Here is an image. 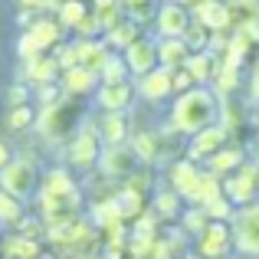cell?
<instances>
[{
  "instance_id": "obj_17",
  "label": "cell",
  "mask_w": 259,
  "mask_h": 259,
  "mask_svg": "<svg viewBox=\"0 0 259 259\" xmlns=\"http://www.w3.org/2000/svg\"><path fill=\"white\" fill-rule=\"evenodd\" d=\"M79 43V63L89 66V69L102 72L105 69V63L112 59V53H108L105 43H99V39H76Z\"/></svg>"
},
{
  "instance_id": "obj_3",
  "label": "cell",
  "mask_w": 259,
  "mask_h": 259,
  "mask_svg": "<svg viewBox=\"0 0 259 259\" xmlns=\"http://www.w3.org/2000/svg\"><path fill=\"white\" fill-rule=\"evenodd\" d=\"M233 243L240 253L259 256V203H246L233 217Z\"/></svg>"
},
{
  "instance_id": "obj_5",
  "label": "cell",
  "mask_w": 259,
  "mask_h": 259,
  "mask_svg": "<svg viewBox=\"0 0 259 259\" xmlns=\"http://www.w3.org/2000/svg\"><path fill=\"white\" fill-rule=\"evenodd\" d=\"M256 190H259V167H236L233 174L223 181V194L236 203V207H246V203L256 200Z\"/></svg>"
},
{
  "instance_id": "obj_37",
  "label": "cell",
  "mask_w": 259,
  "mask_h": 259,
  "mask_svg": "<svg viewBox=\"0 0 259 259\" xmlns=\"http://www.w3.org/2000/svg\"><path fill=\"white\" fill-rule=\"evenodd\" d=\"M17 56L23 59V63H26V59H36V56H43V46H39V39L33 36L30 30H26L23 36H20V43H17Z\"/></svg>"
},
{
  "instance_id": "obj_45",
  "label": "cell",
  "mask_w": 259,
  "mask_h": 259,
  "mask_svg": "<svg viewBox=\"0 0 259 259\" xmlns=\"http://www.w3.org/2000/svg\"><path fill=\"white\" fill-rule=\"evenodd\" d=\"M227 4H230V7H253L256 0H227Z\"/></svg>"
},
{
  "instance_id": "obj_29",
  "label": "cell",
  "mask_w": 259,
  "mask_h": 259,
  "mask_svg": "<svg viewBox=\"0 0 259 259\" xmlns=\"http://www.w3.org/2000/svg\"><path fill=\"white\" fill-rule=\"evenodd\" d=\"M7 253L17 259H39V243L33 236H17V240H7Z\"/></svg>"
},
{
  "instance_id": "obj_33",
  "label": "cell",
  "mask_w": 259,
  "mask_h": 259,
  "mask_svg": "<svg viewBox=\"0 0 259 259\" xmlns=\"http://www.w3.org/2000/svg\"><path fill=\"white\" fill-rule=\"evenodd\" d=\"M118 207H121V213H125V220L128 217H141V190H135V187H125L118 194Z\"/></svg>"
},
{
  "instance_id": "obj_34",
  "label": "cell",
  "mask_w": 259,
  "mask_h": 259,
  "mask_svg": "<svg viewBox=\"0 0 259 259\" xmlns=\"http://www.w3.org/2000/svg\"><path fill=\"white\" fill-rule=\"evenodd\" d=\"M33 118H36V115H33L30 105H13L10 115H7V128H10V132H23V128L33 125Z\"/></svg>"
},
{
  "instance_id": "obj_22",
  "label": "cell",
  "mask_w": 259,
  "mask_h": 259,
  "mask_svg": "<svg viewBox=\"0 0 259 259\" xmlns=\"http://www.w3.org/2000/svg\"><path fill=\"white\" fill-rule=\"evenodd\" d=\"M217 197H223L220 174L203 171L200 174V184H197V190H194V197H190V200H194V203H210V200H217Z\"/></svg>"
},
{
  "instance_id": "obj_46",
  "label": "cell",
  "mask_w": 259,
  "mask_h": 259,
  "mask_svg": "<svg viewBox=\"0 0 259 259\" xmlns=\"http://www.w3.org/2000/svg\"><path fill=\"white\" fill-rule=\"evenodd\" d=\"M253 95L259 99V66H256V72H253Z\"/></svg>"
},
{
  "instance_id": "obj_23",
  "label": "cell",
  "mask_w": 259,
  "mask_h": 259,
  "mask_svg": "<svg viewBox=\"0 0 259 259\" xmlns=\"http://www.w3.org/2000/svg\"><path fill=\"white\" fill-rule=\"evenodd\" d=\"M108 33V46H118V50H128V46L138 39V23H135L132 17L128 20H118V23L112 26V30H105Z\"/></svg>"
},
{
  "instance_id": "obj_15",
  "label": "cell",
  "mask_w": 259,
  "mask_h": 259,
  "mask_svg": "<svg viewBox=\"0 0 259 259\" xmlns=\"http://www.w3.org/2000/svg\"><path fill=\"white\" fill-rule=\"evenodd\" d=\"M95 99H99V105L105 112H125L132 105V85L128 82H102Z\"/></svg>"
},
{
  "instance_id": "obj_4",
  "label": "cell",
  "mask_w": 259,
  "mask_h": 259,
  "mask_svg": "<svg viewBox=\"0 0 259 259\" xmlns=\"http://www.w3.org/2000/svg\"><path fill=\"white\" fill-rule=\"evenodd\" d=\"M230 243H233V230L227 227V220H210L197 233V253L200 259H220L230 253Z\"/></svg>"
},
{
  "instance_id": "obj_11",
  "label": "cell",
  "mask_w": 259,
  "mask_h": 259,
  "mask_svg": "<svg viewBox=\"0 0 259 259\" xmlns=\"http://www.w3.org/2000/svg\"><path fill=\"white\" fill-rule=\"evenodd\" d=\"M190 7L177 4V0H171V4H164L158 10V33L161 36H184L190 26Z\"/></svg>"
},
{
  "instance_id": "obj_43",
  "label": "cell",
  "mask_w": 259,
  "mask_h": 259,
  "mask_svg": "<svg viewBox=\"0 0 259 259\" xmlns=\"http://www.w3.org/2000/svg\"><path fill=\"white\" fill-rule=\"evenodd\" d=\"M20 7H23V10H43L46 7V0H17Z\"/></svg>"
},
{
  "instance_id": "obj_7",
  "label": "cell",
  "mask_w": 259,
  "mask_h": 259,
  "mask_svg": "<svg viewBox=\"0 0 259 259\" xmlns=\"http://www.w3.org/2000/svg\"><path fill=\"white\" fill-rule=\"evenodd\" d=\"M99 158H102V135L92 132V128H82L69 145V161L85 171V167L99 164Z\"/></svg>"
},
{
  "instance_id": "obj_6",
  "label": "cell",
  "mask_w": 259,
  "mask_h": 259,
  "mask_svg": "<svg viewBox=\"0 0 259 259\" xmlns=\"http://www.w3.org/2000/svg\"><path fill=\"white\" fill-rule=\"evenodd\" d=\"M194 20H200L210 33H223V30L233 26V10H230L227 0H197Z\"/></svg>"
},
{
  "instance_id": "obj_14",
  "label": "cell",
  "mask_w": 259,
  "mask_h": 259,
  "mask_svg": "<svg viewBox=\"0 0 259 259\" xmlns=\"http://www.w3.org/2000/svg\"><path fill=\"white\" fill-rule=\"evenodd\" d=\"M200 167H197V161L194 158H187V161H177V164L171 167V184H174V190L181 197H194V190H197V184H200Z\"/></svg>"
},
{
  "instance_id": "obj_1",
  "label": "cell",
  "mask_w": 259,
  "mask_h": 259,
  "mask_svg": "<svg viewBox=\"0 0 259 259\" xmlns=\"http://www.w3.org/2000/svg\"><path fill=\"white\" fill-rule=\"evenodd\" d=\"M220 118V102L210 89H187L177 95L171 108V128L181 135H197L200 128L217 125Z\"/></svg>"
},
{
  "instance_id": "obj_8",
  "label": "cell",
  "mask_w": 259,
  "mask_h": 259,
  "mask_svg": "<svg viewBox=\"0 0 259 259\" xmlns=\"http://www.w3.org/2000/svg\"><path fill=\"white\" fill-rule=\"evenodd\" d=\"M227 141H230V132L223 125H207V128H200V132L194 135V141H190V158L194 161H210Z\"/></svg>"
},
{
  "instance_id": "obj_35",
  "label": "cell",
  "mask_w": 259,
  "mask_h": 259,
  "mask_svg": "<svg viewBox=\"0 0 259 259\" xmlns=\"http://www.w3.org/2000/svg\"><path fill=\"white\" fill-rule=\"evenodd\" d=\"M203 207H207V213L213 217V220H233V217H236V210H233L236 203L230 200L227 194H223V197H217V200H210V203H203Z\"/></svg>"
},
{
  "instance_id": "obj_18",
  "label": "cell",
  "mask_w": 259,
  "mask_h": 259,
  "mask_svg": "<svg viewBox=\"0 0 259 259\" xmlns=\"http://www.w3.org/2000/svg\"><path fill=\"white\" fill-rule=\"evenodd\" d=\"M99 135L105 138V145H125L128 138V121L121 112H105L99 121Z\"/></svg>"
},
{
  "instance_id": "obj_19",
  "label": "cell",
  "mask_w": 259,
  "mask_h": 259,
  "mask_svg": "<svg viewBox=\"0 0 259 259\" xmlns=\"http://www.w3.org/2000/svg\"><path fill=\"white\" fill-rule=\"evenodd\" d=\"M56 72H59V56H36V59H26V79L30 82H39V85H46V82H53L56 79Z\"/></svg>"
},
{
  "instance_id": "obj_16",
  "label": "cell",
  "mask_w": 259,
  "mask_h": 259,
  "mask_svg": "<svg viewBox=\"0 0 259 259\" xmlns=\"http://www.w3.org/2000/svg\"><path fill=\"white\" fill-rule=\"evenodd\" d=\"M99 85V72L95 69H89V66H69L66 69V76H63V89L69 95H89L92 89Z\"/></svg>"
},
{
  "instance_id": "obj_42",
  "label": "cell",
  "mask_w": 259,
  "mask_h": 259,
  "mask_svg": "<svg viewBox=\"0 0 259 259\" xmlns=\"http://www.w3.org/2000/svg\"><path fill=\"white\" fill-rule=\"evenodd\" d=\"M220 115L227 121H223V128H227V132H233V125H240V108L233 105V102H227V105H220Z\"/></svg>"
},
{
  "instance_id": "obj_9",
  "label": "cell",
  "mask_w": 259,
  "mask_h": 259,
  "mask_svg": "<svg viewBox=\"0 0 259 259\" xmlns=\"http://www.w3.org/2000/svg\"><path fill=\"white\" fill-rule=\"evenodd\" d=\"M138 161L141 158L135 154L132 145H108L105 151H102V158H99V167H102V174L118 177V174H132Z\"/></svg>"
},
{
  "instance_id": "obj_47",
  "label": "cell",
  "mask_w": 259,
  "mask_h": 259,
  "mask_svg": "<svg viewBox=\"0 0 259 259\" xmlns=\"http://www.w3.org/2000/svg\"><path fill=\"white\" fill-rule=\"evenodd\" d=\"M253 154H256V164H259V138L253 141Z\"/></svg>"
},
{
  "instance_id": "obj_50",
  "label": "cell",
  "mask_w": 259,
  "mask_h": 259,
  "mask_svg": "<svg viewBox=\"0 0 259 259\" xmlns=\"http://www.w3.org/2000/svg\"><path fill=\"white\" fill-rule=\"evenodd\" d=\"M184 259H194V256H184Z\"/></svg>"
},
{
  "instance_id": "obj_28",
  "label": "cell",
  "mask_w": 259,
  "mask_h": 259,
  "mask_svg": "<svg viewBox=\"0 0 259 259\" xmlns=\"http://www.w3.org/2000/svg\"><path fill=\"white\" fill-rule=\"evenodd\" d=\"M154 210H158V217H164V220H174V217L181 213V194H177V190H161V194L154 197Z\"/></svg>"
},
{
  "instance_id": "obj_25",
  "label": "cell",
  "mask_w": 259,
  "mask_h": 259,
  "mask_svg": "<svg viewBox=\"0 0 259 259\" xmlns=\"http://www.w3.org/2000/svg\"><path fill=\"white\" fill-rule=\"evenodd\" d=\"M132 148H135V154L141 158V164H154V161L161 158V138H154V135H148V132L135 135Z\"/></svg>"
},
{
  "instance_id": "obj_32",
  "label": "cell",
  "mask_w": 259,
  "mask_h": 259,
  "mask_svg": "<svg viewBox=\"0 0 259 259\" xmlns=\"http://www.w3.org/2000/svg\"><path fill=\"white\" fill-rule=\"evenodd\" d=\"M128 72H132V69H128V63H125V56H112V59H108V63H105V69H102L99 72V76H102V82H128Z\"/></svg>"
},
{
  "instance_id": "obj_13",
  "label": "cell",
  "mask_w": 259,
  "mask_h": 259,
  "mask_svg": "<svg viewBox=\"0 0 259 259\" xmlns=\"http://www.w3.org/2000/svg\"><path fill=\"white\" fill-rule=\"evenodd\" d=\"M190 59V46L184 36H161L158 43V63L167 66V69H181V66H187Z\"/></svg>"
},
{
  "instance_id": "obj_20",
  "label": "cell",
  "mask_w": 259,
  "mask_h": 259,
  "mask_svg": "<svg viewBox=\"0 0 259 259\" xmlns=\"http://www.w3.org/2000/svg\"><path fill=\"white\" fill-rule=\"evenodd\" d=\"M213 53L210 50H197V53H190V59H187V69H190V76L197 79V82H210V76H217V69H220V63H213Z\"/></svg>"
},
{
  "instance_id": "obj_24",
  "label": "cell",
  "mask_w": 259,
  "mask_h": 259,
  "mask_svg": "<svg viewBox=\"0 0 259 259\" xmlns=\"http://www.w3.org/2000/svg\"><path fill=\"white\" fill-rule=\"evenodd\" d=\"M30 33L39 39L43 50H50V46H59V39H63V23H53V20H33Z\"/></svg>"
},
{
  "instance_id": "obj_39",
  "label": "cell",
  "mask_w": 259,
  "mask_h": 259,
  "mask_svg": "<svg viewBox=\"0 0 259 259\" xmlns=\"http://www.w3.org/2000/svg\"><path fill=\"white\" fill-rule=\"evenodd\" d=\"M99 30H102V23H99V17H95V10H92V13H85V17L79 20V26H76V33H79L82 39H92Z\"/></svg>"
},
{
  "instance_id": "obj_49",
  "label": "cell",
  "mask_w": 259,
  "mask_h": 259,
  "mask_svg": "<svg viewBox=\"0 0 259 259\" xmlns=\"http://www.w3.org/2000/svg\"><path fill=\"white\" fill-rule=\"evenodd\" d=\"M256 125H259V115H256Z\"/></svg>"
},
{
  "instance_id": "obj_38",
  "label": "cell",
  "mask_w": 259,
  "mask_h": 259,
  "mask_svg": "<svg viewBox=\"0 0 259 259\" xmlns=\"http://www.w3.org/2000/svg\"><path fill=\"white\" fill-rule=\"evenodd\" d=\"M207 223H210V213H207V207H203V203L184 213V227H187V230H194V233H200V230L207 227Z\"/></svg>"
},
{
  "instance_id": "obj_2",
  "label": "cell",
  "mask_w": 259,
  "mask_h": 259,
  "mask_svg": "<svg viewBox=\"0 0 259 259\" xmlns=\"http://www.w3.org/2000/svg\"><path fill=\"white\" fill-rule=\"evenodd\" d=\"M36 181H39V174H36V164L30 158H13L7 167H0V187L7 194L20 197V200L36 190Z\"/></svg>"
},
{
  "instance_id": "obj_40",
  "label": "cell",
  "mask_w": 259,
  "mask_h": 259,
  "mask_svg": "<svg viewBox=\"0 0 259 259\" xmlns=\"http://www.w3.org/2000/svg\"><path fill=\"white\" fill-rule=\"evenodd\" d=\"M197 79L190 76L187 66H181V69H174V92H187V89H194Z\"/></svg>"
},
{
  "instance_id": "obj_12",
  "label": "cell",
  "mask_w": 259,
  "mask_h": 259,
  "mask_svg": "<svg viewBox=\"0 0 259 259\" xmlns=\"http://www.w3.org/2000/svg\"><path fill=\"white\" fill-rule=\"evenodd\" d=\"M125 63H128V69H132V76H145V72H151L154 66H161L158 63V43L138 36L125 50Z\"/></svg>"
},
{
  "instance_id": "obj_48",
  "label": "cell",
  "mask_w": 259,
  "mask_h": 259,
  "mask_svg": "<svg viewBox=\"0 0 259 259\" xmlns=\"http://www.w3.org/2000/svg\"><path fill=\"white\" fill-rule=\"evenodd\" d=\"M177 4H184V7H194V4H197V0H177Z\"/></svg>"
},
{
  "instance_id": "obj_26",
  "label": "cell",
  "mask_w": 259,
  "mask_h": 259,
  "mask_svg": "<svg viewBox=\"0 0 259 259\" xmlns=\"http://www.w3.org/2000/svg\"><path fill=\"white\" fill-rule=\"evenodd\" d=\"M240 161H243L240 148H227V145H223L220 151L210 158V171H213V174H233L236 167H240Z\"/></svg>"
},
{
  "instance_id": "obj_27",
  "label": "cell",
  "mask_w": 259,
  "mask_h": 259,
  "mask_svg": "<svg viewBox=\"0 0 259 259\" xmlns=\"http://www.w3.org/2000/svg\"><path fill=\"white\" fill-rule=\"evenodd\" d=\"M43 194L50 197H66V194H76V184H72L69 171H50L43 181Z\"/></svg>"
},
{
  "instance_id": "obj_41",
  "label": "cell",
  "mask_w": 259,
  "mask_h": 259,
  "mask_svg": "<svg viewBox=\"0 0 259 259\" xmlns=\"http://www.w3.org/2000/svg\"><path fill=\"white\" fill-rule=\"evenodd\" d=\"M56 56H59V66H63V69H69V66H79V43L63 46Z\"/></svg>"
},
{
  "instance_id": "obj_21",
  "label": "cell",
  "mask_w": 259,
  "mask_h": 259,
  "mask_svg": "<svg viewBox=\"0 0 259 259\" xmlns=\"http://www.w3.org/2000/svg\"><path fill=\"white\" fill-rule=\"evenodd\" d=\"M118 4L125 10V17H132L135 23H148L161 10V0H118Z\"/></svg>"
},
{
  "instance_id": "obj_36",
  "label": "cell",
  "mask_w": 259,
  "mask_h": 259,
  "mask_svg": "<svg viewBox=\"0 0 259 259\" xmlns=\"http://www.w3.org/2000/svg\"><path fill=\"white\" fill-rule=\"evenodd\" d=\"M184 39H187V46H190V50H207V26H203L200 23V20H190V26H187V33H184Z\"/></svg>"
},
{
  "instance_id": "obj_44",
  "label": "cell",
  "mask_w": 259,
  "mask_h": 259,
  "mask_svg": "<svg viewBox=\"0 0 259 259\" xmlns=\"http://www.w3.org/2000/svg\"><path fill=\"white\" fill-rule=\"evenodd\" d=\"M10 161H13V154H10V148H7V145H4V141H0V167H7V164H10Z\"/></svg>"
},
{
  "instance_id": "obj_30",
  "label": "cell",
  "mask_w": 259,
  "mask_h": 259,
  "mask_svg": "<svg viewBox=\"0 0 259 259\" xmlns=\"http://www.w3.org/2000/svg\"><path fill=\"white\" fill-rule=\"evenodd\" d=\"M85 13H89L85 0H66V4L59 7V23H63V26H69V30H76V26H79V20H82Z\"/></svg>"
},
{
  "instance_id": "obj_31",
  "label": "cell",
  "mask_w": 259,
  "mask_h": 259,
  "mask_svg": "<svg viewBox=\"0 0 259 259\" xmlns=\"http://www.w3.org/2000/svg\"><path fill=\"white\" fill-rule=\"evenodd\" d=\"M0 220L4 223H20L23 220V207H20V197L0 190Z\"/></svg>"
},
{
  "instance_id": "obj_10",
  "label": "cell",
  "mask_w": 259,
  "mask_h": 259,
  "mask_svg": "<svg viewBox=\"0 0 259 259\" xmlns=\"http://www.w3.org/2000/svg\"><path fill=\"white\" fill-rule=\"evenodd\" d=\"M138 92L145 95V99H151V102L167 99V95L174 92V69H167V66H154L151 72L138 76Z\"/></svg>"
},
{
  "instance_id": "obj_51",
  "label": "cell",
  "mask_w": 259,
  "mask_h": 259,
  "mask_svg": "<svg viewBox=\"0 0 259 259\" xmlns=\"http://www.w3.org/2000/svg\"><path fill=\"white\" fill-rule=\"evenodd\" d=\"M135 259H138V256H135Z\"/></svg>"
}]
</instances>
